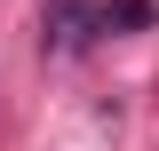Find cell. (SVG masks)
I'll return each mask as SVG.
<instances>
[{
	"mask_svg": "<svg viewBox=\"0 0 159 151\" xmlns=\"http://www.w3.org/2000/svg\"><path fill=\"white\" fill-rule=\"evenodd\" d=\"M111 32V16H103V0H48V48L56 56H80L88 40Z\"/></svg>",
	"mask_w": 159,
	"mask_h": 151,
	"instance_id": "6da1fadb",
	"label": "cell"
}]
</instances>
